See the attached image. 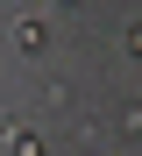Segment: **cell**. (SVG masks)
Masks as SVG:
<instances>
[{"label":"cell","mask_w":142,"mask_h":156,"mask_svg":"<svg viewBox=\"0 0 142 156\" xmlns=\"http://www.w3.org/2000/svg\"><path fill=\"white\" fill-rule=\"evenodd\" d=\"M121 50H128V57H142V21H135V29L121 36Z\"/></svg>","instance_id":"277c9868"},{"label":"cell","mask_w":142,"mask_h":156,"mask_svg":"<svg viewBox=\"0 0 142 156\" xmlns=\"http://www.w3.org/2000/svg\"><path fill=\"white\" fill-rule=\"evenodd\" d=\"M43 43H50V21H43V14H21V21H14V50H21V57H36Z\"/></svg>","instance_id":"6da1fadb"},{"label":"cell","mask_w":142,"mask_h":156,"mask_svg":"<svg viewBox=\"0 0 142 156\" xmlns=\"http://www.w3.org/2000/svg\"><path fill=\"white\" fill-rule=\"evenodd\" d=\"M121 135H135V142H142V107H121Z\"/></svg>","instance_id":"3957f363"},{"label":"cell","mask_w":142,"mask_h":156,"mask_svg":"<svg viewBox=\"0 0 142 156\" xmlns=\"http://www.w3.org/2000/svg\"><path fill=\"white\" fill-rule=\"evenodd\" d=\"M7 156H43V142L28 135V128H7Z\"/></svg>","instance_id":"7a4b0ae2"}]
</instances>
